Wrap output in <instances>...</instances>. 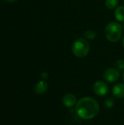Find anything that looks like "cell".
<instances>
[{"label":"cell","mask_w":124,"mask_h":125,"mask_svg":"<svg viewBox=\"0 0 124 125\" xmlns=\"http://www.w3.org/2000/svg\"><path fill=\"white\" fill-rule=\"evenodd\" d=\"M93 89L95 94L99 97H105L109 92V86L107 83L102 81H96L94 84Z\"/></svg>","instance_id":"4"},{"label":"cell","mask_w":124,"mask_h":125,"mask_svg":"<svg viewBox=\"0 0 124 125\" xmlns=\"http://www.w3.org/2000/svg\"><path fill=\"white\" fill-rule=\"evenodd\" d=\"M122 78H123V81H124V73H123V75H122Z\"/></svg>","instance_id":"17"},{"label":"cell","mask_w":124,"mask_h":125,"mask_svg":"<svg viewBox=\"0 0 124 125\" xmlns=\"http://www.w3.org/2000/svg\"><path fill=\"white\" fill-rule=\"evenodd\" d=\"M77 116L83 120H91L95 118L100 111L98 102L93 97H85L79 100L75 105Z\"/></svg>","instance_id":"1"},{"label":"cell","mask_w":124,"mask_h":125,"mask_svg":"<svg viewBox=\"0 0 124 125\" xmlns=\"http://www.w3.org/2000/svg\"><path fill=\"white\" fill-rule=\"evenodd\" d=\"M113 95L118 99L124 98V83H117L113 88Z\"/></svg>","instance_id":"7"},{"label":"cell","mask_w":124,"mask_h":125,"mask_svg":"<svg viewBox=\"0 0 124 125\" xmlns=\"http://www.w3.org/2000/svg\"><path fill=\"white\" fill-rule=\"evenodd\" d=\"M123 32V26L118 22L109 23L105 29V34L107 39L113 42L120 40Z\"/></svg>","instance_id":"2"},{"label":"cell","mask_w":124,"mask_h":125,"mask_svg":"<svg viewBox=\"0 0 124 125\" xmlns=\"http://www.w3.org/2000/svg\"><path fill=\"white\" fill-rule=\"evenodd\" d=\"M48 89V84L45 80L37 82L34 86V92L38 94H45L47 92Z\"/></svg>","instance_id":"8"},{"label":"cell","mask_w":124,"mask_h":125,"mask_svg":"<svg viewBox=\"0 0 124 125\" xmlns=\"http://www.w3.org/2000/svg\"><path fill=\"white\" fill-rule=\"evenodd\" d=\"M103 78L109 83L116 82L120 78V72L116 68H108L104 72Z\"/></svg>","instance_id":"5"},{"label":"cell","mask_w":124,"mask_h":125,"mask_svg":"<svg viewBox=\"0 0 124 125\" xmlns=\"http://www.w3.org/2000/svg\"><path fill=\"white\" fill-rule=\"evenodd\" d=\"M41 78L43 79V80H46L48 78V73L47 72H43L41 74Z\"/></svg>","instance_id":"14"},{"label":"cell","mask_w":124,"mask_h":125,"mask_svg":"<svg viewBox=\"0 0 124 125\" xmlns=\"http://www.w3.org/2000/svg\"><path fill=\"white\" fill-rule=\"evenodd\" d=\"M122 45H123V47L124 48V37L123 38V40H122Z\"/></svg>","instance_id":"16"},{"label":"cell","mask_w":124,"mask_h":125,"mask_svg":"<svg viewBox=\"0 0 124 125\" xmlns=\"http://www.w3.org/2000/svg\"><path fill=\"white\" fill-rule=\"evenodd\" d=\"M77 103V100L76 96L73 94H71V93L66 94L62 98L63 105L65 107L69 108H72L75 105H76Z\"/></svg>","instance_id":"6"},{"label":"cell","mask_w":124,"mask_h":125,"mask_svg":"<svg viewBox=\"0 0 124 125\" xmlns=\"http://www.w3.org/2000/svg\"><path fill=\"white\" fill-rule=\"evenodd\" d=\"M115 17L119 22H124V7L118 6L115 10Z\"/></svg>","instance_id":"9"},{"label":"cell","mask_w":124,"mask_h":125,"mask_svg":"<svg viewBox=\"0 0 124 125\" xmlns=\"http://www.w3.org/2000/svg\"><path fill=\"white\" fill-rule=\"evenodd\" d=\"M3 1L7 2V3H13L15 1H17L18 0H3Z\"/></svg>","instance_id":"15"},{"label":"cell","mask_w":124,"mask_h":125,"mask_svg":"<svg viewBox=\"0 0 124 125\" xmlns=\"http://www.w3.org/2000/svg\"></svg>","instance_id":"19"},{"label":"cell","mask_w":124,"mask_h":125,"mask_svg":"<svg viewBox=\"0 0 124 125\" xmlns=\"http://www.w3.org/2000/svg\"><path fill=\"white\" fill-rule=\"evenodd\" d=\"M116 67L120 70H124V60L119 59L116 62Z\"/></svg>","instance_id":"13"},{"label":"cell","mask_w":124,"mask_h":125,"mask_svg":"<svg viewBox=\"0 0 124 125\" xmlns=\"http://www.w3.org/2000/svg\"><path fill=\"white\" fill-rule=\"evenodd\" d=\"M123 26V29H124V24H123V26Z\"/></svg>","instance_id":"18"},{"label":"cell","mask_w":124,"mask_h":125,"mask_svg":"<svg viewBox=\"0 0 124 125\" xmlns=\"http://www.w3.org/2000/svg\"><path fill=\"white\" fill-rule=\"evenodd\" d=\"M72 51L76 57L83 58L89 53L90 43L86 38H78L72 44Z\"/></svg>","instance_id":"3"},{"label":"cell","mask_w":124,"mask_h":125,"mask_svg":"<svg viewBox=\"0 0 124 125\" xmlns=\"http://www.w3.org/2000/svg\"><path fill=\"white\" fill-rule=\"evenodd\" d=\"M84 37L86 40H94L96 37V33L94 30L88 29L84 33Z\"/></svg>","instance_id":"11"},{"label":"cell","mask_w":124,"mask_h":125,"mask_svg":"<svg viewBox=\"0 0 124 125\" xmlns=\"http://www.w3.org/2000/svg\"><path fill=\"white\" fill-rule=\"evenodd\" d=\"M118 2H119L118 0H106L105 1V5L108 9L113 10V9H115L118 7Z\"/></svg>","instance_id":"10"},{"label":"cell","mask_w":124,"mask_h":125,"mask_svg":"<svg viewBox=\"0 0 124 125\" xmlns=\"http://www.w3.org/2000/svg\"><path fill=\"white\" fill-rule=\"evenodd\" d=\"M114 105V100L111 98H108L105 101V106L110 109V108H112Z\"/></svg>","instance_id":"12"}]
</instances>
